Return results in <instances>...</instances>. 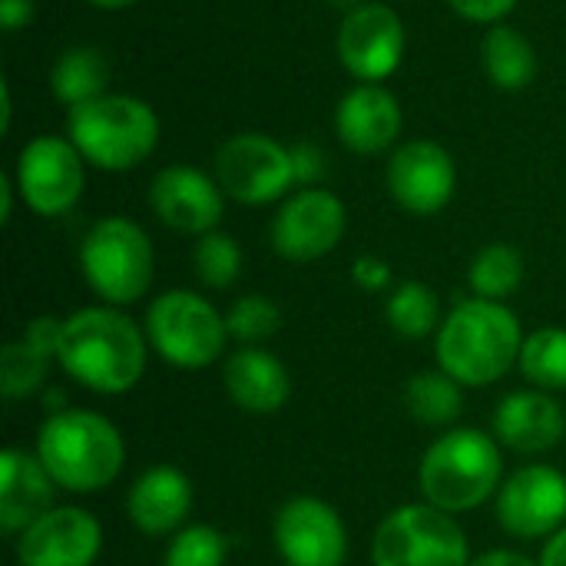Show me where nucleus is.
<instances>
[{"mask_svg": "<svg viewBox=\"0 0 566 566\" xmlns=\"http://www.w3.org/2000/svg\"><path fill=\"white\" fill-rule=\"evenodd\" d=\"M56 361L96 395H123L146 371V338L139 325L116 308H83L63 322Z\"/></svg>", "mask_w": 566, "mask_h": 566, "instance_id": "f257e3e1", "label": "nucleus"}, {"mask_svg": "<svg viewBox=\"0 0 566 566\" xmlns=\"http://www.w3.org/2000/svg\"><path fill=\"white\" fill-rule=\"evenodd\" d=\"M524 335L517 315L491 298H468L438 328V365L458 385L488 388L521 361Z\"/></svg>", "mask_w": 566, "mask_h": 566, "instance_id": "f03ea898", "label": "nucleus"}, {"mask_svg": "<svg viewBox=\"0 0 566 566\" xmlns=\"http://www.w3.org/2000/svg\"><path fill=\"white\" fill-rule=\"evenodd\" d=\"M36 458L56 488L73 494H96L123 471L126 448L113 421L96 411H53L36 434Z\"/></svg>", "mask_w": 566, "mask_h": 566, "instance_id": "7ed1b4c3", "label": "nucleus"}, {"mask_svg": "<svg viewBox=\"0 0 566 566\" xmlns=\"http://www.w3.org/2000/svg\"><path fill=\"white\" fill-rule=\"evenodd\" d=\"M504 461L497 438L458 428L441 434L421 458L418 468V488L424 494V504L444 511V514H464L481 507L494 491H501Z\"/></svg>", "mask_w": 566, "mask_h": 566, "instance_id": "20e7f679", "label": "nucleus"}, {"mask_svg": "<svg viewBox=\"0 0 566 566\" xmlns=\"http://www.w3.org/2000/svg\"><path fill=\"white\" fill-rule=\"evenodd\" d=\"M70 143L99 169H133L159 143L156 113L136 96H96L70 106Z\"/></svg>", "mask_w": 566, "mask_h": 566, "instance_id": "39448f33", "label": "nucleus"}, {"mask_svg": "<svg viewBox=\"0 0 566 566\" xmlns=\"http://www.w3.org/2000/svg\"><path fill=\"white\" fill-rule=\"evenodd\" d=\"M80 265H83L90 289L103 302L129 305V302L143 298L146 289L153 285L156 259H153L149 235L136 222H129L123 216H109V219L96 222L90 229V235L83 239Z\"/></svg>", "mask_w": 566, "mask_h": 566, "instance_id": "423d86ee", "label": "nucleus"}, {"mask_svg": "<svg viewBox=\"0 0 566 566\" xmlns=\"http://www.w3.org/2000/svg\"><path fill=\"white\" fill-rule=\"evenodd\" d=\"M146 335H149V345L169 365L186 368V371H199L222 355L226 338H229V325L216 312V305L206 302L202 295L186 292V289H172L149 305Z\"/></svg>", "mask_w": 566, "mask_h": 566, "instance_id": "0eeeda50", "label": "nucleus"}, {"mask_svg": "<svg viewBox=\"0 0 566 566\" xmlns=\"http://www.w3.org/2000/svg\"><path fill=\"white\" fill-rule=\"evenodd\" d=\"M375 566H471L468 537L454 514L431 504H405L391 511L371 544Z\"/></svg>", "mask_w": 566, "mask_h": 566, "instance_id": "6e6552de", "label": "nucleus"}, {"mask_svg": "<svg viewBox=\"0 0 566 566\" xmlns=\"http://www.w3.org/2000/svg\"><path fill=\"white\" fill-rule=\"evenodd\" d=\"M216 172H219L222 189L245 206L272 202L285 196L295 182L292 149L279 146L275 139L262 133H242L229 139L219 149Z\"/></svg>", "mask_w": 566, "mask_h": 566, "instance_id": "1a4fd4ad", "label": "nucleus"}, {"mask_svg": "<svg viewBox=\"0 0 566 566\" xmlns=\"http://www.w3.org/2000/svg\"><path fill=\"white\" fill-rule=\"evenodd\" d=\"M497 521L521 541L554 537L566 521V474L551 464H527L497 491Z\"/></svg>", "mask_w": 566, "mask_h": 566, "instance_id": "9d476101", "label": "nucleus"}, {"mask_svg": "<svg viewBox=\"0 0 566 566\" xmlns=\"http://www.w3.org/2000/svg\"><path fill=\"white\" fill-rule=\"evenodd\" d=\"M83 153L60 136H40L20 153L17 186L36 216H60L73 209L83 196Z\"/></svg>", "mask_w": 566, "mask_h": 566, "instance_id": "9b49d317", "label": "nucleus"}, {"mask_svg": "<svg viewBox=\"0 0 566 566\" xmlns=\"http://www.w3.org/2000/svg\"><path fill=\"white\" fill-rule=\"evenodd\" d=\"M275 547L289 566H345L348 531L318 497H292L275 514Z\"/></svg>", "mask_w": 566, "mask_h": 566, "instance_id": "f8f14e48", "label": "nucleus"}, {"mask_svg": "<svg viewBox=\"0 0 566 566\" xmlns=\"http://www.w3.org/2000/svg\"><path fill=\"white\" fill-rule=\"evenodd\" d=\"M345 235V206L328 189H302L279 209L272 222V245L289 262H315L328 255Z\"/></svg>", "mask_w": 566, "mask_h": 566, "instance_id": "ddd939ff", "label": "nucleus"}, {"mask_svg": "<svg viewBox=\"0 0 566 566\" xmlns=\"http://www.w3.org/2000/svg\"><path fill=\"white\" fill-rule=\"evenodd\" d=\"M338 56L345 70L365 83H378L391 76L405 56L401 17L385 3L355 7L338 30Z\"/></svg>", "mask_w": 566, "mask_h": 566, "instance_id": "4468645a", "label": "nucleus"}, {"mask_svg": "<svg viewBox=\"0 0 566 566\" xmlns=\"http://www.w3.org/2000/svg\"><path fill=\"white\" fill-rule=\"evenodd\" d=\"M103 547L99 521L83 507H53L17 541L20 566H93Z\"/></svg>", "mask_w": 566, "mask_h": 566, "instance_id": "2eb2a0df", "label": "nucleus"}, {"mask_svg": "<svg viewBox=\"0 0 566 566\" xmlns=\"http://www.w3.org/2000/svg\"><path fill=\"white\" fill-rule=\"evenodd\" d=\"M454 179L451 153L431 139L401 146L388 163V189L395 202L415 216L441 212L454 196Z\"/></svg>", "mask_w": 566, "mask_h": 566, "instance_id": "dca6fc26", "label": "nucleus"}, {"mask_svg": "<svg viewBox=\"0 0 566 566\" xmlns=\"http://www.w3.org/2000/svg\"><path fill=\"white\" fill-rule=\"evenodd\" d=\"M153 212L176 232L206 235L216 232L222 219V192L219 186L192 166H169L153 179L149 189Z\"/></svg>", "mask_w": 566, "mask_h": 566, "instance_id": "f3484780", "label": "nucleus"}, {"mask_svg": "<svg viewBox=\"0 0 566 566\" xmlns=\"http://www.w3.org/2000/svg\"><path fill=\"white\" fill-rule=\"evenodd\" d=\"M566 434L564 408L547 391H514L494 411V438L521 454H544Z\"/></svg>", "mask_w": 566, "mask_h": 566, "instance_id": "a211bd4d", "label": "nucleus"}, {"mask_svg": "<svg viewBox=\"0 0 566 566\" xmlns=\"http://www.w3.org/2000/svg\"><path fill=\"white\" fill-rule=\"evenodd\" d=\"M53 478L43 461L7 448L0 454V527L3 534H23L46 511H53Z\"/></svg>", "mask_w": 566, "mask_h": 566, "instance_id": "6ab92c4d", "label": "nucleus"}, {"mask_svg": "<svg viewBox=\"0 0 566 566\" xmlns=\"http://www.w3.org/2000/svg\"><path fill=\"white\" fill-rule=\"evenodd\" d=\"M335 126L352 153H385L401 133V106L385 86L365 83L338 103Z\"/></svg>", "mask_w": 566, "mask_h": 566, "instance_id": "aec40b11", "label": "nucleus"}, {"mask_svg": "<svg viewBox=\"0 0 566 566\" xmlns=\"http://www.w3.org/2000/svg\"><path fill=\"white\" fill-rule=\"evenodd\" d=\"M189 511H192V484L182 471L166 468V464L139 474V481L129 488V497H126V514L133 527L149 537L179 531Z\"/></svg>", "mask_w": 566, "mask_h": 566, "instance_id": "412c9836", "label": "nucleus"}, {"mask_svg": "<svg viewBox=\"0 0 566 566\" xmlns=\"http://www.w3.org/2000/svg\"><path fill=\"white\" fill-rule=\"evenodd\" d=\"M226 391L249 415H275L292 395V378L272 352L249 345L226 361Z\"/></svg>", "mask_w": 566, "mask_h": 566, "instance_id": "4be33fe9", "label": "nucleus"}, {"mask_svg": "<svg viewBox=\"0 0 566 566\" xmlns=\"http://www.w3.org/2000/svg\"><path fill=\"white\" fill-rule=\"evenodd\" d=\"M405 408L418 424L448 428L464 411L461 385L448 371H418L405 388Z\"/></svg>", "mask_w": 566, "mask_h": 566, "instance_id": "5701e85b", "label": "nucleus"}, {"mask_svg": "<svg viewBox=\"0 0 566 566\" xmlns=\"http://www.w3.org/2000/svg\"><path fill=\"white\" fill-rule=\"evenodd\" d=\"M484 66L494 86L524 90L537 76V53L524 33L511 27H494L484 40Z\"/></svg>", "mask_w": 566, "mask_h": 566, "instance_id": "b1692460", "label": "nucleus"}, {"mask_svg": "<svg viewBox=\"0 0 566 566\" xmlns=\"http://www.w3.org/2000/svg\"><path fill=\"white\" fill-rule=\"evenodd\" d=\"M106 73H109V66H106V60H103L96 50H90V46H73V50H66V53L56 60V66H53V93H56L63 103L80 106V103H86V99L103 96L106 80H109Z\"/></svg>", "mask_w": 566, "mask_h": 566, "instance_id": "393cba45", "label": "nucleus"}, {"mask_svg": "<svg viewBox=\"0 0 566 566\" xmlns=\"http://www.w3.org/2000/svg\"><path fill=\"white\" fill-rule=\"evenodd\" d=\"M471 289L478 292V298H491L501 302L507 295H514L524 282V255L514 245H488L484 252L474 255L471 262Z\"/></svg>", "mask_w": 566, "mask_h": 566, "instance_id": "a878e982", "label": "nucleus"}, {"mask_svg": "<svg viewBox=\"0 0 566 566\" xmlns=\"http://www.w3.org/2000/svg\"><path fill=\"white\" fill-rule=\"evenodd\" d=\"M521 371L537 385L541 391L566 388V328H541L531 338H524L521 348Z\"/></svg>", "mask_w": 566, "mask_h": 566, "instance_id": "bb28decb", "label": "nucleus"}, {"mask_svg": "<svg viewBox=\"0 0 566 566\" xmlns=\"http://www.w3.org/2000/svg\"><path fill=\"white\" fill-rule=\"evenodd\" d=\"M441 318V305L438 295L424 285V282H405L391 298H388V325L401 335V338H428Z\"/></svg>", "mask_w": 566, "mask_h": 566, "instance_id": "cd10ccee", "label": "nucleus"}, {"mask_svg": "<svg viewBox=\"0 0 566 566\" xmlns=\"http://www.w3.org/2000/svg\"><path fill=\"white\" fill-rule=\"evenodd\" d=\"M50 368V355L40 352L36 345H30L27 338H17L3 348L0 355V391L7 401L27 398L33 395Z\"/></svg>", "mask_w": 566, "mask_h": 566, "instance_id": "c85d7f7f", "label": "nucleus"}, {"mask_svg": "<svg viewBox=\"0 0 566 566\" xmlns=\"http://www.w3.org/2000/svg\"><path fill=\"white\" fill-rule=\"evenodd\" d=\"M226 557H229V541L216 527L196 524L176 531L166 551V566H226Z\"/></svg>", "mask_w": 566, "mask_h": 566, "instance_id": "c756f323", "label": "nucleus"}, {"mask_svg": "<svg viewBox=\"0 0 566 566\" xmlns=\"http://www.w3.org/2000/svg\"><path fill=\"white\" fill-rule=\"evenodd\" d=\"M242 269V252L235 239L222 232H206L196 245V275L209 289H229L239 279Z\"/></svg>", "mask_w": 566, "mask_h": 566, "instance_id": "7c9ffc66", "label": "nucleus"}, {"mask_svg": "<svg viewBox=\"0 0 566 566\" xmlns=\"http://www.w3.org/2000/svg\"><path fill=\"white\" fill-rule=\"evenodd\" d=\"M226 325H229V335L232 338H239L245 345H255V342L272 338L282 328V312L265 295H245V298H239L229 308Z\"/></svg>", "mask_w": 566, "mask_h": 566, "instance_id": "2f4dec72", "label": "nucleus"}, {"mask_svg": "<svg viewBox=\"0 0 566 566\" xmlns=\"http://www.w3.org/2000/svg\"><path fill=\"white\" fill-rule=\"evenodd\" d=\"M292 169H295V182L312 189V182H318L325 176L328 159L315 143H298V146H292Z\"/></svg>", "mask_w": 566, "mask_h": 566, "instance_id": "473e14b6", "label": "nucleus"}, {"mask_svg": "<svg viewBox=\"0 0 566 566\" xmlns=\"http://www.w3.org/2000/svg\"><path fill=\"white\" fill-rule=\"evenodd\" d=\"M464 20H474V23H494L501 17H507L514 10L517 0H448Z\"/></svg>", "mask_w": 566, "mask_h": 566, "instance_id": "72a5a7b5", "label": "nucleus"}, {"mask_svg": "<svg viewBox=\"0 0 566 566\" xmlns=\"http://www.w3.org/2000/svg\"><path fill=\"white\" fill-rule=\"evenodd\" d=\"M352 279H355L365 292H381V289H388V282H391V269H388V262L378 259V255H361V259H355V265H352Z\"/></svg>", "mask_w": 566, "mask_h": 566, "instance_id": "f704fd0d", "label": "nucleus"}, {"mask_svg": "<svg viewBox=\"0 0 566 566\" xmlns=\"http://www.w3.org/2000/svg\"><path fill=\"white\" fill-rule=\"evenodd\" d=\"M30 17H33V3L30 0H0V27L3 30L13 33V30L27 27Z\"/></svg>", "mask_w": 566, "mask_h": 566, "instance_id": "c9c22d12", "label": "nucleus"}, {"mask_svg": "<svg viewBox=\"0 0 566 566\" xmlns=\"http://www.w3.org/2000/svg\"><path fill=\"white\" fill-rule=\"evenodd\" d=\"M471 566H541L534 564L531 557L517 554V551H488L478 560H471Z\"/></svg>", "mask_w": 566, "mask_h": 566, "instance_id": "e433bc0d", "label": "nucleus"}, {"mask_svg": "<svg viewBox=\"0 0 566 566\" xmlns=\"http://www.w3.org/2000/svg\"><path fill=\"white\" fill-rule=\"evenodd\" d=\"M541 566H566V527H560V531L547 541V547H544V554H541Z\"/></svg>", "mask_w": 566, "mask_h": 566, "instance_id": "4c0bfd02", "label": "nucleus"}, {"mask_svg": "<svg viewBox=\"0 0 566 566\" xmlns=\"http://www.w3.org/2000/svg\"><path fill=\"white\" fill-rule=\"evenodd\" d=\"M10 206H13V196H10V179L0 176V219L7 222L10 219Z\"/></svg>", "mask_w": 566, "mask_h": 566, "instance_id": "58836bf2", "label": "nucleus"}, {"mask_svg": "<svg viewBox=\"0 0 566 566\" xmlns=\"http://www.w3.org/2000/svg\"><path fill=\"white\" fill-rule=\"evenodd\" d=\"M90 3L106 7V10H119V7H129V3H136V0H90Z\"/></svg>", "mask_w": 566, "mask_h": 566, "instance_id": "ea45409f", "label": "nucleus"}, {"mask_svg": "<svg viewBox=\"0 0 566 566\" xmlns=\"http://www.w3.org/2000/svg\"><path fill=\"white\" fill-rule=\"evenodd\" d=\"M328 3H332V7H352V10H355V7H361L358 0H328Z\"/></svg>", "mask_w": 566, "mask_h": 566, "instance_id": "a19ab883", "label": "nucleus"}]
</instances>
